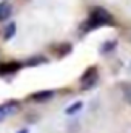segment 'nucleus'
<instances>
[{
  "label": "nucleus",
  "mask_w": 131,
  "mask_h": 133,
  "mask_svg": "<svg viewBox=\"0 0 131 133\" xmlns=\"http://www.w3.org/2000/svg\"><path fill=\"white\" fill-rule=\"evenodd\" d=\"M82 108V102H76L72 107H69V108H66V113L68 115H72V113H76L77 110H80Z\"/></svg>",
  "instance_id": "423d86ee"
},
{
  "label": "nucleus",
  "mask_w": 131,
  "mask_h": 133,
  "mask_svg": "<svg viewBox=\"0 0 131 133\" xmlns=\"http://www.w3.org/2000/svg\"><path fill=\"white\" fill-rule=\"evenodd\" d=\"M12 14V6L9 2H0V22L8 20V17H11Z\"/></svg>",
  "instance_id": "7ed1b4c3"
},
{
  "label": "nucleus",
  "mask_w": 131,
  "mask_h": 133,
  "mask_svg": "<svg viewBox=\"0 0 131 133\" xmlns=\"http://www.w3.org/2000/svg\"><path fill=\"white\" fill-rule=\"evenodd\" d=\"M94 82H96V68H90L82 77V87L90 88L91 85H94Z\"/></svg>",
  "instance_id": "f03ea898"
},
{
  "label": "nucleus",
  "mask_w": 131,
  "mask_h": 133,
  "mask_svg": "<svg viewBox=\"0 0 131 133\" xmlns=\"http://www.w3.org/2000/svg\"><path fill=\"white\" fill-rule=\"evenodd\" d=\"M22 133H26V132H22Z\"/></svg>",
  "instance_id": "6e6552de"
},
{
  "label": "nucleus",
  "mask_w": 131,
  "mask_h": 133,
  "mask_svg": "<svg viewBox=\"0 0 131 133\" xmlns=\"http://www.w3.org/2000/svg\"><path fill=\"white\" fill-rule=\"evenodd\" d=\"M123 95H125V99L131 102V85H123Z\"/></svg>",
  "instance_id": "0eeeda50"
},
{
  "label": "nucleus",
  "mask_w": 131,
  "mask_h": 133,
  "mask_svg": "<svg viewBox=\"0 0 131 133\" xmlns=\"http://www.w3.org/2000/svg\"><path fill=\"white\" fill-rule=\"evenodd\" d=\"M105 23H113V20H111L110 14L102 9H97L90 19V28H96L99 25H105Z\"/></svg>",
  "instance_id": "f257e3e1"
},
{
  "label": "nucleus",
  "mask_w": 131,
  "mask_h": 133,
  "mask_svg": "<svg viewBox=\"0 0 131 133\" xmlns=\"http://www.w3.org/2000/svg\"><path fill=\"white\" fill-rule=\"evenodd\" d=\"M14 33H16V23H9L6 26V30H5V37L6 39H11L14 36Z\"/></svg>",
  "instance_id": "39448f33"
},
{
  "label": "nucleus",
  "mask_w": 131,
  "mask_h": 133,
  "mask_svg": "<svg viewBox=\"0 0 131 133\" xmlns=\"http://www.w3.org/2000/svg\"><path fill=\"white\" fill-rule=\"evenodd\" d=\"M17 110V105H14V102H6L5 105H0V121H3L8 115L14 113Z\"/></svg>",
  "instance_id": "20e7f679"
}]
</instances>
